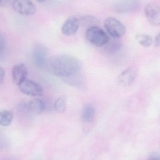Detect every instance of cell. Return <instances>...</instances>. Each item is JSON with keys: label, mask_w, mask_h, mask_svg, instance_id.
Segmentation results:
<instances>
[{"label": "cell", "mask_w": 160, "mask_h": 160, "mask_svg": "<svg viewBox=\"0 0 160 160\" xmlns=\"http://www.w3.org/2000/svg\"><path fill=\"white\" fill-rule=\"evenodd\" d=\"M52 75L60 78H70L81 70L82 64L78 58L68 54H60L49 59L47 66Z\"/></svg>", "instance_id": "cell-1"}, {"label": "cell", "mask_w": 160, "mask_h": 160, "mask_svg": "<svg viewBox=\"0 0 160 160\" xmlns=\"http://www.w3.org/2000/svg\"><path fill=\"white\" fill-rule=\"evenodd\" d=\"M88 41L97 47H103L110 40V38L106 32L98 26L88 28L85 33Z\"/></svg>", "instance_id": "cell-2"}, {"label": "cell", "mask_w": 160, "mask_h": 160, "mask_svg": "<svg viewBox=\"0 0 160 160\" xmlns=\"http://www.w3.org/2000/svg\"><path fill=\"white\" fill-rule=\"evenodd\" d=\"M103 25L107 32L112 38H120L126 33L125 25L115 18H106L103 22Z\"/></svg>", "instance_id": "cell-3"}, {"label": "cell", "mask_w": 160, "mask_h": 160, "mask_svg": "<svg viewBox=\"0 0 160 160\" xmlns=\"http://www.w3.org/2000/svg\"><path fill=\"white\" fill-rule=\"evenodd\" d=\"M141 7L140 0H120L114 4L113 8L117 13L127 14L137 12Z\"/></svg>", "instance_id": "cell-4"}, {"label": "cell", "mask_w": 160, "mask_h": 160, "mask_svg": "<svg viewBox=\"0 0 160 160\" xmlns=\"http://www.w3.org/2000/svg\"><path fill=\"white\" fill-rule=\"evenodd\" d=\"M20 90L24 95L31 97H40L44 92L43 88L38 83L26 79L18 86Z\"/></svg>", "instance_id": "cell-5"}, {"label": "cell", "mask_w": 160, "mask_h": 160, "mask_svg": "<svg viewBox=\"0 0 160 160\" xmlns=\"http://www.w3.org/2000/svg\"><path fill=\"white\" fill-rule=\"evenodd\" d=\"M145 14L149 23L154 26L160 25V2L149 3L145 8Z\"/></svg>", "instance_id": "cell-6"}, {"label": "cell", "mask_w": 160, "mask_h": 160, "mask_svg": "<svg viewBox=\"0 0 160 160\" xmlns=\"http://www.w3.org/2000/svg\"><path fill=\"white\" fill-rule=\"evenodd\" d=\"M13 9L23 16H31L36 11V8L31 0H13Z\"/></svg>", "instance_id": "cell-7"}, {"label": "cell", "mask_w": 160, "mask_h": 160, "mask_svg": "<svg viewBox=\"0 0 160 160\" xmlns=\"http://www.w3.org/2000/svg\"><path fill=\"white\" fill-rule=\"evenodd\" d=\"M80 25L78 18L74 16L69 17L64 22L62 26V33L67 36L74 35L78 31Z\"/></svg>", "instance_id": "cell-8"}, {"label": "cell", "mask_w": 160, "mask_h": 160, "mask_svg": "<svg viewBox=\"0 0 160 160\" xmlns=\"http://www.w3.org/2000/svg\"><path fill=\"white\" fill-rule=\"evenodd\" d=\"M28 70L25 65L18 63L13 67L12 70V79L15 84L19 86L26 79Z\"/></svg>", "instance_id": "cell-9"}, {"label": "cell", "mask_w": 160, "mask_h": 160, "mask_svg": "<svg viewBox=\"0 0 160 160\" xmlns=\"http://www.w3.org/2000/svg\"><path fill=\"white\" fill-rule=\"evenodd\" d=\"M33 59L35 63L38 68L46 66L48 61L46 48L40 45L37 46L34 50Z\"/></svg>", "instance_id": "cell-10"}, {"label": "cell", "mask_w": 160, "mask_h": 160, "mask_svg": "<svg viewBox=\"0 0 160 160\" xmlns=\"http://www.w3.org/2000/svg\"><path fill=\"white\" fill-rule=\"evenodd\" d=\"M136 72L132 68H128L121 73L118 79V84L122 86H128L131 84L136 77Z\"/></svg>", "instance_id": "cell-11"}, {"label": "cell", "mask_w": 160, "mask_h": 160, "mask_svg": "<svg viewBox=\"0 0 160 160\" xmlns=\"http://www.w3.org/2000/svg\"><path fill=\"white\" fill-rule=\"evenodd\" d=\"M96 113V109L94 106L91 103H86L83 107L81 118L83 122L90 123L94 120Z\"/></svg>", "instance_id": "cell-12"}, {"label": "cell", "mask_w": 160, "mask_h": 160, "mask_svg": "<svg viewBox=\"0 0 160 160\" xmlns=\"http://www.w3.org/2000/svg\"><path fill=\"white\" fill-rule=\"evenodd\" d=\"M27 108L33 113L40 114L46 110V106L43 101L35 99L29 102L27 104Z\"/></svg>", "instance_id": "cell-13"}, {"label": "cell", "mask_w": 160, "mask_h": 160, "mask_svg": "<svg viewBox=\"0 0 160 160\" xmlns=\"http://www.w3.org/2000/svg\"><path fill=\"white\" fill-rule=\"evenodd\" d=\"M122 46V43L119 38H112V39L110 38L108 43L104 45V49L107 53H113L118 51Z\"/></svg>", "instance_id": "cell-14"}, {"label": "cell", "mask_w": 160, "mask_h": 160, "mask_svg": "<svg viewBox=\"0 0 160 160\" xmlns=\"http://www.w3.org/2000/svg\"><path fill=\"white\" fill-rule=\"evenodd\" d=\"M14 118L13 112L8 110H3L0 112V126L8 127L11 125Z\"/></svg>", "instance_id": "cell-15"}, {"label": "cell", "mask_w": 160, "mask_h": 160, "mask_svg": "<svg viewBox=\"0 0 160 160\" xmlns=\"http://www.w3.org/2000/svg\"><path fill=\"white\" fill-rule=\"evenodd\" d=\"M80 25H84L88 28L93 26H98L99 21L98 18L92 15H84L78 18Z\"/></svg>", "instance_id": "cell-16"}, {"label": "cell", "mask_w": 160, "mask_h": 160, "mask_svg": "<svg viewBox=\"0 0 160 160\" xmlns=\"http://www.w3.org/2000/svg\"><path fill=\"white\" fill-rule=\"evenodd\" d=\"M54 110L57 112L62 113L66 110V99L64 96H61L54 102L53 104Z\"/></svg>", "instance_id": "cell-17"}, {"label": "cell", "mask_w": 160, "mask_h": 160, "mask_svg": "<svg viewBox=\"0 0 160 160\" xmlns=\"http://www.w3.org/2000/svg\"><path fill=\"white\" fill-rule=\"evenodd\" d=\"M136 40L139 44L144 48H149L153 44L152 38L148 35L140 34L136 36Z\"/></svg>", "instance_id": "cell-18"}, {"label": "cell", "mask_w": 160, "mask_h": 160, "mask_svg": "<svg viewBox=\"0 0 160 160\" xmlns=\"http://www.w3.org/2000/svg\"><path fill=\"white\" fill-rule=\"evenodd\" d=\"M6 47V40L4 36L0 33V54L3 52Z\"/></svg>", "instance_id": "cell-19"}, {"label": "cell", "mask_w": 160, "mask_h": 160, "mask_svg": "<svg viewBox=\"0 0 160 160\" xmlns=\"http://www.w3.org/2000/svg\"><path fill=\"white\" fill-rule=\"evenodd\" d=\"M146 160H160V154L157 152L151 153Z\"/></svg>", "instance_id": "cell-20"}, {"label": "cell", "mask_w": 160, "mask_h": 160, "mask_svg": "<svg viewBox=\"0 0 160 160\" xmlns=\"http://www.w3.org/2000/svg\"><path fill=\"white\" fill-rule=\"evenodd\" d=\"M5 76V71L2 68L0 67V83L2 82Z\"/></svg>", "instance_id": "cell-21"}, {"label": "cell", "mask_w": 160, "mask_h": 160, "mask_svg": "<svg viewBox=\"0 0 160 160\" xmlns=\"http://www.w3.org/2000/svg\"><path fill=\"white\" fill-rule=\"evenodd\" d=\"M154 44L156 47H160V32L156 36L154 40Z\"/></svg>", "instance_id": "cell-22"}, {"label": "cell", "mask_w": 160, "mask_h": 160, "mask_svg": "<svg viewBox=\"0 0 160 160\" xmlns=\"http://www.w3.org/2000/svg\"><path fill=\"white\" fill-rule=\"evenodd\" d=\"M47 1H48V0H36V2H38L39 3L44 2H46Z\"/></svg>", "instance_id": "cell-23"}, {"label": "cell", "mask_w": 160, "mask_h": 160, "mask_svg": "<svg viewBox=\"0 0 160 160\" xmlns=\"http://www.w3.org/2000/svg\"></svg>", "instance_id": "cell-24"}, {"label": "cell", "mask_w": 160, "mask_h": 160, "mask_svg": "<svg viewBox=\"0 0 160 160\" xmlns=\"http://www.w3.org/2000/svg\"><path fill=\"white\" fill-rule=\"evenodd\" d=\"M1 1V0H0V1Z\"/></svg>", "instance_id": "cell-25"}]
</instances>
